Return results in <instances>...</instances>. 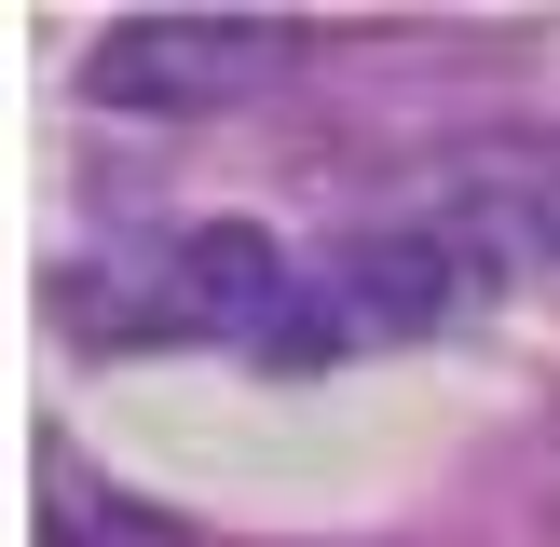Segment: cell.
I'll return each mask as SVG.
<instances>
[{"instance_id":"6da1fadb","label":"cell","mask_w":560,"mask_h":547,"mask_svg":"<svg viewBox=\"0 0 560 547\" xmlns=\"http://www.w3.org/2000/svg\"><path fill=\"white\" fill-rule=\"evenodd\" d=\"M288 27L273 14H124L96 42V109H124V124H206V109L260 96V82H288Z\"/></svg>"},{"instance_id":"7a4b0ae2","label":"cell","mask_w":560,"mask_h":547,"mask_svg":"<svg viewBox=\"0 0 560 547\" xmlns=\"http://www.w3.org/2000/svg\"><path fill=\"white\" fill-rule=\"evenodd\" d=\"M479 288H492V260L465 246V219H383V233H355V260H342L355 328H452Z\"/></svg>"},{"instance_id":"3957f363","label":"cell","mask_w":560,"mask_h":547,"mask_svg":"<svg viewBox=\"0 0 560 547\" xmlns=\"http://www.w3.org/2000/svg\"><path fill=\"white\" fill-rule=\"evenodd\" d=\"M164 315L191 328H233V342H273V328L301 315L288 260H273V233H246V219H206V233L164 246Z\"/></svg>"},{"instance_id":"277c9868","label":"cell","mask_w":560,"mask_h":547,"mask_svg":"<svg viewBox=\"0 0 560 547\" xmlns=\"http://www.w3.org/2000/svg\"><path fill=\"white\" fill-rule=\"evenodd\" d=\"M42 520H55V547H178L151 507H109L82 465H55V479H42Z\"/></svg>"}]
</instances>
